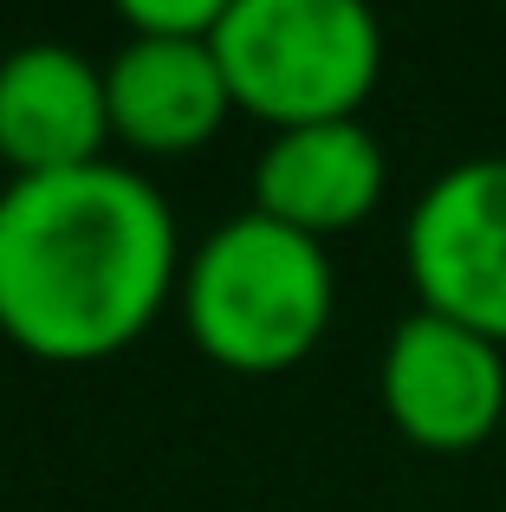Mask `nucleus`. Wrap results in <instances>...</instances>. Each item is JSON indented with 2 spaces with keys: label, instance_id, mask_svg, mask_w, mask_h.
I'll return each instance as SVG.
<instances>
[{
  "label": "nucleus",
  "instance_id": "f257e3e1",
  "mask_svg": "<svg viewBox=\"0 0 506 512\" xmlns=\"http://www.w3.org/2000/svg\"><path fill=\"white\" fill-rule=\"evenodd\" d=\"M176 214L124 163L0 188V338L46 363L137 344L182 286Z\"/></svg>",
  "mask_w": 506,
  "mask_h": 512
},
{
  "label": "nucleus",
  "instance_id": "f03ea898",
  "mask_svg": "<svg viewBox=\"0 0 506 512\" xmlns=\"http://www.w3.org/2000/svg\"><path fill=\"white\" fill-rule=\"evenodd\" d=\"M325 240L292 234L266 214L221 221L182 266V325L195 350L234 376H279L312 357L331 325Z\"/></svg>",
  "mask_w": 506,
  "mask_h": 512
},
{
  "label": "nucleus",
  "instance_id": "7ed1b4c3",
  "mask_svg": "<svg viewBox=\"0 0 506 512\" xmlns=\"http://www.w3.org/2000/svg\"><path fill=\"white\" fill-rule=\"evenodd\" d=\"M215 59L234 111L273 130L344 124L383 72V26L357 0H228Z\"/></svg>",
  "mask_w": 506,
  "mask_h": 512
},
{
  "label": "nucleus",
  "instance_id": "20e7f679",
  "mask_svg": "<svg viewBox=\"0 0 506 512\" xmlns=\"http://www.w3.org/2000/svg\"><path fill=\"white\" fill-rule=\"evenodd\" d=\"M403 260L422 312L506 344V156H468L422 188L403 227Z\"/></svg>",
  "mask_w": 506,
  "mask_h": 512
},
{
  "label": "nucleus",
  "instance_id": "39448f33",
  "mask_svg": "<svg viewBox=\"0 0 506 512\" xmlns=\"http://www.w3.org/2000/svg\"><path fill=\"white\" fill-rule=\"evenodd\" d=\"M383 415L416 448L461 454L481 448L506 415V357L494 338L442 312H409L383 344Z\"/></svg>",
  "mask_w": 506,
  "mask_h": 512
},
{
  "label": "nucleus",
  "instance_id": "423d86ee",
  "mask_svg": "<svg viewBox=\"0 0 506 512\" xmlns=\"http://www.w3.org/2000/svg\"><path fill=\"white\" fill-rule=\"evenodd\" d=\"M104 143H111L104 65L52 39L0 59V163L13 169V182L91 169L104 163Z\"/></svg>",
  "mask_w": 506,
  "mask_h": 512
},
{
  "label": "nucleus",
  "instance_id": "0eeeda50",
  "mask_svg": "<svg viewBox=\"0 0 506 512\" xmlns=\"http://www.w3.org/2000/svg\"><path fill=\"white\" fill-rule=\"evenodd\" d=\"M111 137L137 156H189L228 124L234 91L215 39H124L104 65Z\"/></svg>",
  "mask_w": 506,
  "mask_h": 512
},
{
  "label": "nucleus",
  "instance_id": "6e6552de",
  "mask_svg": "<svg viewBox=\"0 0 506 512\" xmlns=\"http://www.w3.org/2000/svg\"><path fill=\"white\" fill-rule=\"evenodd\" d=\"M383 143L357 117L344 124L273 130V143L253 163V214L292 227V234H344L383 201Z\"/></svg>",
  "mask_w": 506,
  "mask_h": 512
},
{
  "label": "nucleus",
  "instance_id": "1a4fd4ad",
  "mask_svg": "<svg viewBox=\"0 0 506 512\" xmlns=\"http://www.w3.org/2000/svg\"><path fill=\"white\" fill-rule=\"evenodd\" d=\"M130 39H215L228 20V0H124Z\"/></svg>",
  "mask_w": 506,
  "mask_h": 512
}]
</instances>
